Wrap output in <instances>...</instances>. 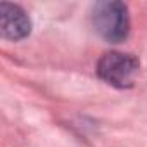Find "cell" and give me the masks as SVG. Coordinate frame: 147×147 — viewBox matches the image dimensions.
I'll return each instance as SVG.
<instances>
[{
  "label": "cell",
  "mask_w": 147,
  "mask_h": 147,
  "mask_svg": "<svg viewBox=\"0 0 147 147\" xmlns=\"http://www.w3.org/2000/svg\"><path fill=\"white\" fill-rule=\"evenodd\" d=\"M95 31L109 43H121L130 33L128 7L123 2H97L92 11Z\"/></svg>",
  "instance_id": "cell-1"
},
{
  "label": "cell",
  "mask_w": 147,
  "mask_h": 147,
  "mask_svg": "<svg viewBox=\"0 0 147 147\" xmlns=\"http://www.w3.org/2000/svg\"><path fill=\"white\" fill-rule=\"evenodd\" d=\"M138 59L125 52H106L97 62V75L107 85L116 88H130L138 73Z\"/></svg>",
  "instance_id": "cell-2"
},
{
  "label": "cell",
  "mask_w": 147,
  "mask_h": 147,
  "mask_svg": "<svg viewBox=\"0 0 147 147\" xmlns=\"http://www.w3.org/2000/svg\"><path fill=\"white\" fill-rule=\"evenodd\" d=\"M30 31L31 19L23 7L9 2L0 4V35H2V38L18 42L26 38Z\"/></svg>",
  "instance_id": "cell-3"
}]
</instances>
